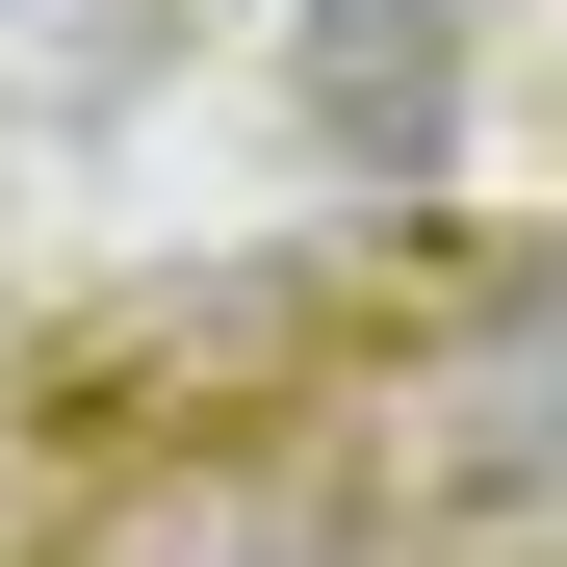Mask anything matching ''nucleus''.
<instances>
[{"label": "nucleus", "mask_w": 567, "mask_h": 567, "mask_svg": "<svg viewBox=\"0 0 567 567\" xmlns=\"http://www.w3.org/2000/svg\"><path fill=\"white\" fill-rule=\"evenodd\" d=\"M413 491H464V516H516V491H542V310H491V336L413 388V439H388V516H413Z\"/></svg>", "instance_id": "nucleus-1"}, {"label": "nucleus", "mask_w": 567, "mask_h": 567, "mask_svg": "<svg viewBox=\"0 0 567 567\" xmlns=\"http://www.w3.org/2000/svg\"><path fill=\"white\" fill-rule=\"evenodd\" d=\"M104 567H388V516L361 491H284V464H181V491H130Z\"/></svg>", "instance_id": "nucleus-2"}, {"label": "nucleus", "mask_w": 567, "mask_h": 567, "mask_svg": "<svg viewBox=\"0 0 567 567\" xmlns=\"http://www.w3.org/2000/svg\"><path fill=\"white\" fill-rule=\"evenodd\" d=\"M439 27H464V0H336V27H310V104L413 155V104H439Z\"/></svg>", "instance_id": "nucleus-3"}]
</instances>
